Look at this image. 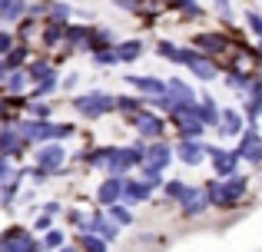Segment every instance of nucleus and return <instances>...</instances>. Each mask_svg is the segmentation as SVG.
Wrapping results in <instances>:
<instances>
[{
	"mask_svg": "<svg viewBox=\"0 0 262 252\" xmlns=\"http://www.w3.org/2000/svg\"><path fill=\"white\" fill-rule=\"evenodd\" d=\"M246 27H249L252 37L262 40V13H259V10H246Z\"/></svg>",
	"mask_w": 262,
	"mask_h": 252,
	"instance_id": "obj_39",
	"label": "nucleus"
},
{
	"mask_svg": "<svg viewBox=\"0 0 262 252\" xmlns=\"http://www.w3.org/2000/svg\"><path fill=\"white\" fill-rule=\"evenodd\" d=\"M123 193V176H106L100 179V189H96V206H116Z\"/></svg>",
	"mask_w": 262,
	"mask_h": 252,
	"instance_id": "obj_17",
	"label": "nucleus"
},
{
	"mask_svg": "<svg viewBox=\"0 0 262 252\" xmlns=\"http://www.w3.org/2000/svg\"><path fill=\"white\" fill-rule=\"evenodd\" d=\"M27 10H30L27 0H0V20L4 24H20L27 17Z\"/></svg>",
	"mask_w": 262,
	"mask_h": 252,
	"instance_id": "obj_23",
	"label": "nucleus"
},
{
	"mask_svg": "<svg viewBox=\"0 0 262 252\" xmlns=\"http://www.w3.org/2000/svg\"><path fill=\"white\" fill-rule=\"evenodd\" d=\"M90 57H93V63H96V66H116V63H120V60H116V50H113V47H103V50H93Z\"/></svg>",
	"mask_w": 262,
	"mask_h": 252,
	"instance_id": "obj_35",
	"label": "nucleus"
},
{
	"mask_svg": "<svg viewBox=\"0 0 262 252\" xmlns=\"http://www.w3.org/2000/svg\"><path fill=\"white\" fill-rule=\"evenodd\" d=\"M27 146V140L17 133V126H0V156H17Z\"/></svg>",
	"mask_w": 262,
	"mask_h": 252,
	"instance_id": "obj_20",
	"label": "nucleus"
},
{
	"mask_svg": "<svg viewBox=\"0 0 262 252\" xmlns=\"http://www.w3.org/2000/svg\"><path fill=\"white\" fill-rule=\"evenodd\" d=\"M7 80V66H4V60H0V83Z\"/></svg>",
	"mask_w": 262,
	"mask_h": 252,
	"instance_id": "obj_47",
	"label": "nucleus"
},
{
	"mask_svg": "<svg viewBox=\"0 0 262 252\" xmlns=\"http://www.w3.org/2000/svg\"><path fill=\"white\" fill-rule=\"evenodd\" d=\"M24 70H27V80H33V83H37V93H33V97H47V93H53L60 86L57 70H53L47 60H33V63L24 66Z\"/></svg>",
	"mask_w": 262,
	"mask_h": 252,
	"instance_id": "obj_5",
	"label": "nucleus"
},
{
	"mask_svg": "<svg viewBox=\"0 0 262 252\" xmlns=\"http://www.w3.org/2000/svg\"><path fill=\"white\" fill-rule=\"evenodd\" d=\"M106 209H110V219H113L116 226H129V222H133L129 206H120V202H116V206H106Z\"/></svg>",
	"mask_w": 262,
	"mask_h": 252,
	"instance_id": "obj_36",
	"label": "nucleus"
},
{
	"mask_svg": "<svg viewBox=\"0 0 262 252\" xmlns=\"http://www.w3.org/2000/svg\"><path fill=\"white\" fill-rule=\"evenodd\" d=\"M63 239L67 236L60 233V229H47L43 239H40V249H63Z\"/></svg>",
	"mask_w": 262,
	"mask_h": 252,
	"instance_id": "obj_37",
	"label": "nucleus"
},
{
	"mask_svg": "<svg viewBox=\"0 0 262 252\" xmlns=\"http://www.w3.org/2000/svg\"><path fill=\"white\" fill-rule=\"evenodd\" d=\"M173 156L179 163H186V166H199V163L206 159V143L203 140H179Z\"/></svg>",
	"mask_w": 262,
	"mask_h": 252,
	"instance_id": "obj_12",
	"label": "nucleus"
},
{
	"mask_svg": "<svg viewBox=\"0 0 262 252\" xmlns=\"http://www.w3.org/2000/svg\"><path fill=\"white\" fill-rule=\"evenodd\" d=\"M60 252H80V249H77V246H63Z\"/></svg>",
	"mask_w": 262,
	"mask_h": 252,
	"instance_id": "obj_48",
	"label": "nucleus"
},
{
	"mask_svg": "<svg viewBox=\"0 0 262 252\" xmlns=\"http://www.w3.org/2000/svg\"><path fill=\"white\" fill-rule=\"evenodd\" d=\"M83 233H93V236H100V239H106V242H110V239H116V236H120V226H116V222H110L106 216L100 213V206H96V213L86 219Z\"/></svg>",
	"mask_w": 262,
	"mask_h": 252,
	"instance_id": "obj_16",
	"label": "nucleus"
},
{
	"mask_svg": "<svg viewBox=\"0 0 262 252\" xmlns=\"http://www.w3.org/2000/svg\"><path fill=\"white\" fill-rule=\"evenodd\" d=\"M156 53H160L163 60H169V63H179V47L169 43V40H160V43H156Z\"/></svg>",
	"mask_w": 262,
	"mask_h": 252,
	"instance_id": "obj_38",
	"label": "nucleus"
},
{
	"mask_svg": "<svg viewBox=\"0 0 262 252\" xmlns=\"http://www.w3.org/2000/svg\"><path fill=\"white\" fill-rule=\"evenodd\" d=\"M236 153L243 156L246 163H252V166H262V136L256 126H246L243 133H239V146Z\"/></svg>",
	"mask_w": 262,
	"mask_h": 252,
	"instance_id": "obj_8",
	"label": "nucleus"
},
{
	"mask_svg": "<svg viewBox=\"0 0 262 252\" xmlns=\"http://www.w3.org/2000/svg\"><path fill=\"white\" fill-rule=\"evenodd\" d=\"M113 50H116V60H120V63H136L146 47H143V40H123V43H116Z\"/></svg>",
	"mask_w": 262,
	"mask_h": 252,
	"instance_id": "obj_24",
	"label": "nucleus"
},
{
	"mask_svg": "<svg viewBox=\"0 0 262 252\" xmlns=\"http://www.w3.org/2000/svg\"><path fill=\"white\" fill-rule=\"evenodd\" d=\"M173 159H176L173 149H169L166 143H160V140H153V143L146 146V153H143V166L153 169V173H163V169H166Z\"/></svg>",
	"mask_w": 262,
	"mask_h": 252,
	"instance_id": "obj_9",
	"label": "nucleus"
},
{
	"mask_svg": "<svg viewBox=\"0 0 262 252\" xmlns=\"http://www.w3.org/2000/svg\"><path fill=\"white\" fill-rule=\"evenodd\" d=\"M126 123L136 129V133L143 136V140H160L163 129H166V120L156 117V113H149L146 106H143L140 113H133V117H126Z\"/></svg>",
	"mask_w": 262,
	"mask_h": 252,
	"instance_id": "obj_6",
	"label": "nucleus"
},
{
	"mask_svg": "<svg viewBox=\"0 0 262 252\" xmlns=\"http://www.w3.org/2000/svg\"><path fill=\"white\" fill-rule=\"evenodd\" d=\"M196 117H199V123H203L206 129H216L219 126V106H216V100L212 97H196Z\"/></svg>",
	"mask_w": 262,
	"mask_h": 252,
	"instance_id": "obj_21",
	"label": "nucleus"
},
{
	"mask_svg": "<svg viewBox=\"0 0 262 252\" xmlns=\"http://www.w3.org/2000/svg\"><path fill=\"white\" fill-rule=\"evenodd\" d=\"M4 66H7V73H10V70H24V66H27V47L24 43L13 47V50L4 57Z\"/></svg>",
	"mask_w": 262,
	"mask_h": 252,
	"instance_id": "obj_31",
	"label": "nucleus"
},
{
	"mask_svg": "<svg viewBox=\"0 0 262 252\" xmlns=\"http://www.w3.org/2000/svg\"><path fill=\"white\" fill-rule=\"evenodd\" d=\"M126 83L129 86H136V90L143 93V97H163L166 93V83H163L160 77H140V73H126Z\"/></svg>",
	"mask_w": 262,
	"mask_h": 252,
	"instance_id": "obj_18",
	"label": "nucleus"
},
{
	"mask_svg": "<svg viewBox=\"0 0 262 252\" xmlns=\"http://www.w3.org/2000/svg\"><path fill=\"white\" fill-rule=\"evenodd\" d=\"M70 24V20H67ZM67 24L63 20H43L40 24V43L47 47V50H53V47L63 43V33H67Z\"/></svg>",
	"mask_w": 262,
	"mask_h": 252,
	"instance_id": "obj_19",
	"label": "nucleus"
},
{
	"mask_svg": "<svg viewBox=\"0 0 262 252\" xmlns=\"http://www.w3.org/2000/svg\"><path fill=\"white\" fill-rule=\"evenodd\" d=\"M249 83H252V73H246V70H229V77H226V86L236 93H246Z\"/></svg>",
	"mask_w": 262,
	"mask_h": 252,
	"instance_id": "obj_32",
	"label": "nucleus"
},
{
	"mask_svg": "<svg viewBox=\"0 0 262 252\" xmlns=\"http://www.w3.org/2000/svg\"><path fill=\"white\" fill-rule=\"evenodd\" d=\"M0 252H40V242L33 239L27 229L13 226V229H7V233L0 236Z\"/></svg>",
	"mask_w": 262,
	"mask_h": 252,
	"instance_id": "obj_7",
	"label": "nucleus"
},
{
	"mask_svg": "<svg viewBox=\"0 0 262 252\" xmlns=\"http://www.w3.org/2000/svg\"><path fill=\"white\" fill-rule=\"evenodd\" d=\"M179 66H186V70H189L196 80H206V83L219 77L216 63H212L209 57H203L196 47H179Z\"/></svg>",
	"mask_w": 262,
	"mask_h": 252,
	"instance_id": "obj_3",
	"label": "nucleus"
},
{
	"mask_svg": "<svg viewBox=\"0 0 262 252\" xmlns=\"http://www.w3.org/2000/svg\"><path fill=\"white\" fill-rule=\"evenodd\" d=\"M166 93L176 100V103H196V93H192V86H189V83H183L179 77L166 80Z\"/></svg>",
	"mask_w": 262,
	"mask_h": 252,
	"instance_id": "obj_26",
	"label": "nucleus"
},
{
	"mask_svg": "<svg viewBox=\"0 0 262 252\" xmlns=\"http://www.w3.org/2000/svg\"><path fill=\"white\" fill-rule=\"evenodd\" d=\"M216 129H219L223 140H236V136L246 129V117L239 110H232V106H229V110H219V126Z\"/></svg>",
	"mask_w": 262,
	"mask_h": 252,
	"instance_id": "obj_13",
	"label": "nucleus"
},
{
	"mask_svg": "<svg viewBox=\"0 0 262 252\" xmlns=\"http://www.w3.org/2000/svg\"><path fill=\"white\" fill-rule=\"evenodd\" d=\"M77 242H80V252H106V239H100V236H93V233H83L80 229V236H77Z\"/></svg>",
	"mask_w": 262,
	"mask_h": 252,
	"instance_id": "obj_30",
	"label": "nucleus"
},
{
	"mask_svg": "<svg viewBox=\"0 0 262 252\" xmlns=\"http://www.w3.org/2000/svg\"><path fill=\"white\" fill-rule=\"evenodd\" d=\"M252 57H256V63H259V70H262V40H259V47H252Z\"/></svg>",
	"mask_w": 262,
	"mask_h": 252,
	"instance_id": "obj_46",
	"label": "nucleus"
},
{
	"mask_svg": "<svg viewBox=\"0 0 262 252\" xmlns=\"http://www.w3.org/2000/svg\"><path fill=\"white\" fill-rule=\"evenodd\" d=\"M143 153H146V146H143V143H133V146L113 149V156H110V163H106V173H110V176H126L129 169L143 166Z\"/></svg>",
	"mask_w": 262,
	"mask_h": 252,
	"instance_id": "obj_2",
	"label": "nucleus"
},
{
	"mask_svg": "<svg viewBox=\"0 0 262 252\" xmlns=\"http://www.w3.org/2000/svg\"><path fill=\"white\" fill-rule=\"evenodd\" d=\"M73 110L86 120H100L106 113H113V97L106 90H90L83 97H73Z\"/></svg>",
	"mask_w": 262,
	"mask_h": 252,
	"instance_id": "obj_1",
	"label": "nucleus"
},
{
	"mask_svg": "<svg viewBox=\"0 0 262 252\" xmlns=\"http://www.w3.org/2000/svg\"><path fill=\"white\" fill-rule=\"evenodd\" d=\"M120 10H126V13H140L143 7H146V0H113Z\"/></svg>",
	"mask_w": 262,
	"mask_h": 252,
	"instance_id": "obj_43",
	"label": "nucleus"
},
{
	"mask_svg": "<svg viewBox=\"0 0 262 252\" xmlns=\"http://www.w3.org/2000/svg\"><path fill=\"white\" fill-rule=\"evenodd\" d=\"M149 196H153V189H149L143 179H129V176H123V193H120V202H126V206H140V202H146Z\"/></svg>",
	"mask_w": 262,
	"mask_h": 252,
	"instance_id": "obj_14",
	"label": "nucleus"
},
{
	"mask_svg": "<svg viewBox=\"0 0 262 252\" xmlns=\"http://www.w3.org/2000/svg\"><path fill=\"white\" fill-rule=\"evenodd\" d=\"M67 219H70V226H80V229H83V226H86V219H83V213H77V209H70V213H67Z\"/></svg>",
	"mask_w": 262,
	"mask_h": 252,
	"instance_id": "obj_44",
	"label": "nucleus"
},
{
	"mask_svg": "<svg viewBox=\"0 0 262 252\" xmlns=\"http://www.w3.org/2000/svg\"><path fill=\"white\" fill-rule=\"evenodd\" d=\"M223 186H226V193H229V199L232 202H239L243 199V193L249 189V176H229V179H223Z\"/></svg>",
	"mask_w": 262,
	"mask_h": 252,
	"instance_id": "obj_28",
	"label": "nucleus"
},
{
	"mask_svg": "<svg viewBox=\"0 0 262 252\" xmlns=\"http://www.w3.org/2000/svg\"><path fill=\"white\" fill-rule=\"evenodd\" d=\"M67 163V149L60 146V143H43L40 146V153H37V166L40 169H47V173H60V166Z\"/></svg>",
	"mask_w": 262,
	"mask_h": 252,
	"instance_id": "obj_11",
	"label": "nucleus"
},
{
	"mask_svg": "<svg viewBox=\"0 0 262 252\" xmlns=\"http://www.w3.org/2000/svg\"><path fill=\"white\" fill-rule=\"evenodd\" d=\"M27 83H30V80H27V70H10V73H7V90H10L13 97H17V93H24Z\"/></svg>",
	"mask_w": 262,
	"mask_h": 252,
	"instance_id": "obj_33",
	"label": "nucleus"
},
{
	"mask_svg": "<svg viewBox=\"0 0 262 252\" xmlns=\"http://www.w3.org/2000/svg\"><path fill=\"white\" fill-rule=\"evenodd\" d=\"M13 47H17V37H13L10 30H0V60H4L7 53L13 50Z\"/></svg>",
	"mask_w": 262,
	"mask_h": 252,
	"instance_id": "obj_41",
	"label": "nucleus"
},
{
	"mask_svg": "<svg viewBox=\"0 0 262 252\" xmlns=\"http://www.w3.org/2000/svg\"><path fill=\"white\" fill-rule=\"evenodd\" d=\"M163 189H166V199H173V202H183V199H186V193H189V186H186L183 179H169V182H163Z\"/></svg>",
	"mask_w": 262,
	"mask_h": 252,
	"instance_id": "obj_34",
	"label": "nucleus"
},
{
	"mask_svg": "<svg viewBox=\"0 0 262 252\" xmlns=\"http://www.w3.org/2000/svg\"><path fill=\"white\" fill-rule=\"evenodd\" d=\"M212 10L219 13V20H223L226 27H232V4L229 0H212Z\"/></svg>",
	"mask_w": 262,
	"mask_h": 252,
	"instance_id": "obj_40",
	"label": "nucleus"
},
{
	"mask_svg": "<svg viewBox=\"0 0 262 252\" xmlns=\"http://www.w3.org/2000/svg\"><path fill=\"white\" fill-rule=\"evenodd\" d=\"M146 106V97H113V110L123 113V117H133Z\"/></svg>",
	"mask_w": 262,
	"mask_h": 252,
	"instance_id": "obj_27",
	"label": "nucleus"
},
{
	"mask_svg": "<svg viewBox=\"0 0 262 252\" xmlns=\"http://www.w3.org/2000/svg\"><path fill=\"white\" fill-rule=\"evenodd\" d=\"M206 159L212 163V173H216L219 179H229V176H236L243 156H239L236 149H223V146H212V143H206Z\"/></svg>",
	"mask_w": 262,
	"mask_h": 252,
	"instance_id": "obj_4",
	"label": "nucleus"
},
{
	"mask_svg": "<svg viewBox=\"0 0 262 252\" xmlns=\"http://www.w3.org/2000/svg\"><path fill=\"white\" fill-rule=\"evenodd\" d=\"M192 47H196V50L199 53H203V57H219V53H226V50H229V37H226V33H196V40H192Z\"/></svg>",
	"mask_w": 262,
	"mask_h": 252,
	"instance_id": "obj_10",
	"label": "nucleus"
},
{
	"mask_svg": "<svg viewBox=\"0 0 262 252\" xmlns=\"http://www.w3.org/2000/svg\"><path fill=\"white\" fill-rule=\"evenodd\" d=\"M90 33H93V27H86V24H67L63 43H67V47H73V50H86Z\"/></svg>",
	"mask_w": 262,
	"mask_h": 252,
	"instance_id": "obj_22",
	"label": "nucleus"
},
{
	"mask_svg": "<svg viewBox=\"0 0 262 252\" xmlns=\"http://www.w3.org/2000/svg\"><path fill=\"white\" fill-rule=\"evenodd\" d=\"M50 222H53V216H50V213H43V216L37 219V229H40V233H47V229H53Z\"/></svg>",
	"mask_w": 262,
	"mask_h": 252,
	"instance_id": "obj_45",
	"label": "nucleus"
},
{
	"mask_svg": "<svg viewBox=\"0 0 262 252\" xmlns=\"http://www.w3.org/2000/svg\"><path fill=\"white\" fill-rule=\"evenodd\" d=\"M262 117V80L252 77L249 90H246V126H256Z\"/></svg>",
	"mask_w": 262,
	"mask_h": 252,
	"instance_id": "obj_15",
	"label": "nucleus"
},
{
	"mask_svg": "<svg viewBox=\"0 0 262 252\" xmlns=\"http://www.w3.org/2000/svg\"><path fill=\"white\" fill-rule=\"evenodd\" d=\"M13 173H17V169L10 166V156H0V186L13 179Z\"/></svg>",
	"mask_w": 262,
	"mask_h": 252,
	"instance_id": "obj_42",
	"label": "nucleus"
},
{
	"mask_svg": "<svg viewBox=\"0 0 262 252\" xmlns=\"http://www.w3.org/2000/svg\"><path fill=\"white\" fill-rule=\"evenodd\" d=\"M179 206H183L186 216H199V213H206V209H209V199H206L203 189H189V193H186V199L179 202Z\"/></svg>",
	"mask_w": 262,
	"mask_h": 252,
	"instance_id": "obj_25",
	"label": "nucleus"
},
{
	"mask_svg": "<svg viewBox=\"0 0 262 252\" xmlns=\"http://www.w3.org/2000/svg\"><path fill=\"white\" fill-rule=\"evenodd\" d=\"M110 156H113V146H100V149H90V153H83V163L93 169H106Z\"/></svg>",
	"mask_w": 262,
	"mask_h": 252,
	"instance_id": "obj_29",
	"label": "nucleus"
}]
</instances>
